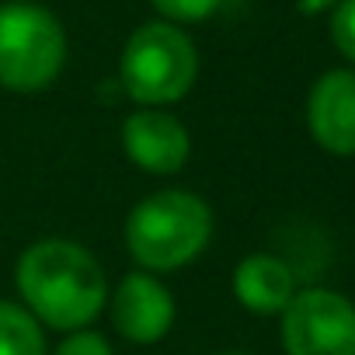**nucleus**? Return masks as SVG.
<instances>
[{
    "label": "nucleus",
    "instance_id": "9",
    "mask_svg": "<svg viewBox=\"0 0 355 355\" xmlns=\"http://www.w3.org/2000/svg\"><path fill=\"white\" fill-rule=\"evenodd\" d=\"M296 289L300 286H296L293 265L272 251H254L241 258L234 268V300L258 317L282 313L289 300L296 296Z\"/></svg>",
    "mask_w": 355,
    "mask_h": 355
},
{
    "label": "nucleus",
    "instance_id": "5",
    "mask_svg": "<svg viewBox=\"0 0 355 355\" xmlns=\"http://www.w3.org/2000/svg\"><path fill=\"white\" fill-rule=\"evenodd\" d=\"M286 355H355V303L327 286L296 289L279 313Z\"/></svg>",
    "mask_w": 355,
    "mask_h": 355
},
{
    "label": "nucleus",
    "instance_id": "13",
    "mask_svg": "<svg viewBox=\"0 0 355 355\" xmlns=\"http://www.w3.org/2000/svg\"><path fill=\"white\" fill-rule=\"evenodd\" d=\"M53 355H112V345L101 331L94 327H80V331H70Z\"/></svg>",
    "mask_w": 355,
    "mask_h": 355
},
{
    "label": "nucleus",
    "instance_id": "8",
    "mask_svg": "<svg viewBox=\"0 0 355 355\" xmlns=\"http://www.w3.org/2000/svg\"><path fill=\"white\" fill-rule=\"evenodd\" d=\"M306 132L331 157H355V70H324L306 94Z\"/></svg>",
    "mask_w": 355,
    "mask_h": 355
},
{
    "label": "nucleus",
    "instance_id": "7",
    "mask_svg": "<svg viewBox=\"0 0 355 355\" xmlns=\"http://www.w3.org/2000/svg\"><path fill=\"white\" fill-rule=\"evenodd\" d=\"M122 150L146 174H178L192 157V132L167 108H136L122 122Z\"/></svg>",
    "mask_w": 355,
    "mask_h": 355
},
{
    "label": "nucleus",
    "instance_id": "2",
    "mask_svg": "<svg viewBox=\"0 0 355 355\" xmlns=\"http://www.w3.org/2000/svg\"><path fill=\"white\" fill-rule=\"evenodd\" d=\"M213 241V209L189 189H160L125 216V251L153 275L192 265Z\"/></svg>",
    "mask_w": 355,
    "mask_h": 355
},
{
    "label": "nucleus",
    "instance_id": "16",
    "mask_svg": "<svg viewBox=\"0 0 355 355\" xmlns=\"http://www.w3.org/2000/svg\"><path fill=\"white\" fill-rule=\"evenodd\" d=\"M216 355H248V352H216Z\"/></svg>",
    "mask_w": 355,
    "mask_h": 355
},
{
    "label": "nucleus",
    "instance_id": "11",
    "mask_svg": "<svg viewBox=\"0 0 355 355\" xmlns=\"http://www.w3.org/2000/svg\"><path fill=\"white\" fill-rule=\"evenodd\" d=\"M223 0H150V8L160 15V21L171 25H199L209 21L220 11Z\"/></svg>",
    "mask_w": 355,
    "mask_h": 355
},
{
    "label": "nucleus",
    "instance_id": "15",
    "mask_svg": "<svg viewBox=\"0 0 355 355\" xmlns=\"http://www.w3.org/2000/svg\"><path fill=\"white\" fill-rule=\"evenodd\" d=\"M8 4H39V0H8Z\"/></svg>",
    "mask_w": 355,
    "mask_h": 355
},
{
    "label": "nucleus",
    "instance_id": "4",
    "mask_svg": "<svg viewBox=\"0 0 355 355\" xmlns=\"http://www.w3.org/2000/svg\"><path fill=\"white\" fill-rule=\"evenodd\" d=\"M67 63V32L42 4H0V87L46 91Z\"/></svg>",
    "mask_w": 355,
    "mask_h": 355
},
{
    "label": "nucleus",
    "instance_id": "12",
    "mask_svg": "<svg viewBox=\"0 0 355 355\" xmlns=\"http://www.w3.org/2000/svg\"><path fill=\"white\" fill-rule=\"evenodd\" d=\"M327 32L338 56L355 70V0H338V8L331 11V21H327Z\"/></svg>",
    "mask_w": 355,
    "mask_h": 355
},
{
    "label": "nucleus",
    "instance_id": "14",
    "mask_svg": "<svg viewBox=\"0 0 355 355\" xmlns=\"http://www.w3.org/2000/svg\"><path fill=\"white\" fill-rule=\"evenodd\" d=\"M296 8H300L303 15L317 18V15H331V11L338 8V0H296Z\"/></svg>",
    "mask_w": 355,
    "mask_h": 355
},
{
    "label": "nucleus",
    "instance_id": "6",
    "mask_svg": "<svg viewBox=\"0 0 355 355\" xmlns=\"http://www.w3.org/2000/svg\"><path fill=\"white\" fill-rule=\"evenodd\" d=\"M112 327L132 345H157L174 327L178 306L171 289L153 272H129L108 296Z\"/></svg>",
    "mask_w": 355,
    "mask_h": 355
},
{
    "label": "nucleus",
    "instance_id": "10",
    "mask_svg": "<svg viewBox=\"0 0 355 355\" xmlns=\"http://www.w3.org/2000/svg\"><path fill=\"white\" fill-rule=\"evenodd\" d=\"M0 355H49L46 327L18 300H0Z\"/></svg>",
    "mask_w": 355,
    "mask_h": 355
},
{
    "label": "nucleus",
    "instance_id": "3",
    "mask_svg": "<svg viewBox=\"0 0 355 355\" xmlns=\"http://www.w3.org/2000/svg\"><path fill=\"white\" fill-rule=\"evenodd\" d=\"M199 77V49L182 25L146 21L139 25L119 56V84L143 108L178 105Z\"/></svg>",
    "mask_w": 355,
    "mask_h": 355
},
{
    "label": "nucleus",
    "instance_id": "1",
    "mask_svg": "<svg viewBox=\"0 0 355 355\" xmlns=\"http://www.w3.org/2000/svg\"><path fill=\"white\" fill-rule=\"evenodd\" d=\"M15 286L21 306L60 334L91 327L108 306V275L101 261L67 237L28 244L15 265Z\"/></svg>",
    "mask_w": 355,
    "mask_h": 355
}]
</instances>
